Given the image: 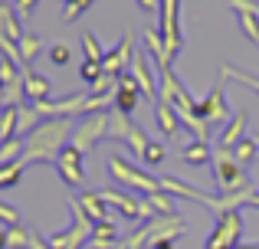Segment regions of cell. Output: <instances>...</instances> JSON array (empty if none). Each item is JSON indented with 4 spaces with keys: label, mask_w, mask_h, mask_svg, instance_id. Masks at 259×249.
I'll return each instance as SVG.
<instances>
[{
    "label": "cell",
    "mask_w": 259,
    "mask_h": 249,
    "mask_svg": "<svg viewBox=\"0 0 259 249\" xmlns=\"http://www.w3.org/2000/svg\"><path fill=\"white\" fill-rule=\"evenodd\" d=\"M213 177H217V190L220 193H240V190H249V177L240 164H236L233 151L217 144L213 147Z\"/></svg>",
    "instance_id": "7a4b0ae2"
},
{
    "label": "cell",
    "mask_w": 259,
    "mask_h": 249,
    "mask_svg": "<svg viewBox=\"0 0 259 249\" xmlns=\"http://www.w3.org/2000/svg\"><path fill=\"white\" fill-rule=\"evenodd\" d=\"M246 118H249V115L240 109V112L233 115V122L227 125V131L220 134V141H217V144H220V147H227V151H233V147L240 144L243 138H246Z\"/></svg>",
    "instance_id": "9a60e30c"
},
{
    "label": "cell",
    "mask_w": 259,
    "mask_h": 249,
    "mask_svg": "<svg viewBox=\"0 0 259 249\" xmlns=\"http://www.w3.org/2000/svg\"><path fill=\"white\" fill-rule=\"evenodd\" d=\"M108 174H112V177L118 180L121 187H128V190L141 193V197H148V193H158V190H161V177H151L148 171L135 167L132 161L118 158V154H112V158H108Z\"/></svg>",
    "instance_id": "3957f363"
},
{
    "label": "cell",
    "mask_w": 259,
    "mask_h": 249,
    "mask_svg": "<svg viewBox=\"0 0 259 249\" xmlns=\"http://www.w3.org/2000/svg\"><path fill=\"white\" fill-rule=\"evenodd\" d=\"M138 7L145 13H161V0H138Z\"/></svg>",
    "instance_id": "60d3db41"
},
{
    "label": "cell",
    "mask_w": 259,
    "mask_h": 249,
    "mask_svg": "<svg viewBox=\"0 0 259 249\" xmlns=\"http://www.w3.org/2000/svg\"><path fill=\"white\" fill-rule=\"evenodd\" d=\"M154 118H158V128H161V134H177V128H181V118H177V112L171 109V105H164V102H158L154 105Z\"/></svg>",
    "instance_id": "d6986e66"
},
{
    "label": "cell",
    "mask_w": 259,
    "mask_h": 249,
    "mask_svg": "<svg viewBox=\"0 0 259 249\" xmlns=\"http://www.w3.org/2000/svg\"><path fill=\"white\" fill-rule=\"evenodd\" d=\"M141 161H145V164H161V161H164V144H161V141H148Z\"/></svg>",
    "instance_id": "836d02e7"
},
{
    "label": "cell",
    "mask_w": 259,
    "mask_h": 249,
    "mask_svg": "<svg viewBox=\"0 0 259 249\" xmlns=\"http://www.w3.org/2000/svg\"><path fill=\"white\" fill-rule=\"evenodd\" d=\"M79 207L89 213V220L92 223H99V220H108V204H105V197H102L99 190H89V193H79Z\"/></svg>",
    "instance_id": "e0dca14e"
},
{
    "label": "cell",
    "mask_w": 259,
    "mask_h": 249,
    "mask_svg": "<svg viewBox=\"0 0 259 249\" xmlns=\"http://www.w3.org/2000/svg\"><path fill=\"white\" fill-rule=\"evenodd\" d=\"M197 115L203 118L207 125H223V122H233V112L227 105V95H223V85H217L203 102H197Z\"/></svg>",
    "instance_id": "52a82bcc"
},
{
    "label": "cell",
    "mask_w": 259,
    "mask_h": 249,
    "mask_svg": "<svg viewBox=\"0 0 259 249\" xmlns=\"http://www.w3.org/2000/svg\"><path fill=\"white\" fill-rule=\"evenodd\" d=\"M138 98H141V89H118L115 92V112L132 115V112L138 109Z\"/></svg>",
    "instance_id": "7402d4cb"
},
{
    "label": "cell",
    "mask_w": 259,
    "mask_h": 249,
    "mask_svg": "<svg viewBox=\"0 0 259 249\" xmlns=\"http://www.w3.org/2000/svg\"><path fill=\"white\" fill-rule=\"evenodd\" d=\"M89 4H92V0H66V20L82 17V13L89 10Z\"/></svg>",
    "instance_id": "d590c367"
},
{
    "label": "cell",
    "mask_w": 259,
    "mask_h": 249,
    "mask_svg": "<svg viewBox=\"0 0 259 249\" xmlns=\"http://www.w3.org/2000/svg\"><path fill=\"white\" fill-rule=\"evenodd\" d=\"M161 190H167L171 197H184V200H194V204H200V207H207L210 210V193H203V190H197V187H190V184H184V180H177V177H161Z\"/></svg>",
    "instance_id": "7c38bea8"
},
{
    "label": "cell",
    "mask_w": 259,
    "mask_h": 249,
    "mask_svg": "<svg viewBox=\"0 0 259 249\" xmlns=\"http://www.w3.org/2000/svg\"><path fill=\"white\" fill-rule=\"evenodd\" d=\"M30 249H53V246H50V239H46V236H39V233L33 230L30 233Z\"/></svg>",
    "instance_id": "ab89813d"
},
{
    "label": "cell",
    "mask_w": 259,
    "mask_h": 249,
    "mask_svg": "<svg viewBox=\"0 0 259 249\" xmlns=\"http://www.w3.org/2000/svg\"><path fill=\"white\" fill-rule=\"evenodd\" d=\"M145 43L148 49H151V56L158 59V66L164 63V36H161V30H154V26H148L145 30Z\"/></svg>",
    "instance_id": "f546056e"
},
{
    "label": "cell",
    "mask_w": 259,
    "mask_h": 249,
    "mask_svg": "<svg viewBox=\"0 0 259 249\" xmlns=\"http://www.w3.org/2000/svg\"><path fill=\"white\" fill-rule=\"evenodd\" d=\"M105 134H108V115H85L82 122L72 128L69 144H72V147H79V151L85 154V151H92V147L99 144Z\"/></svg>",
    "instance_id": "8992f818"
},
{
    "label": "cell",
    "mask_w": 259,
    "mask_h": 249,
    "mask_svg": "<svg viewBox=\"0 0 259 249\" xmlns=\"http://www.w3.org/2000/svg\"><path fill=\"white\" fill-rule=\"evenodd\" d=\"M230 7L236 13H259V4H253V0H230Z\"/></svg>",
    "instance_id": "f35d334b"
},
{
    "label": "cell",
    "mask_w": 259,
    "mask_h": 249,
    "mask_svg": "<svg viewBox=\"0 0 259 249\" xmlns=\"http://www.w3.org/2000/svg\"><path fill=\"white\" fill-rule=\"evenodd\" d=\"M23 72V89H26V102L30 105H39V102H50L53 95V82L46 76H36L33 69H20Z\"/></svg>",
    "instance_id": "8fae6325"
},
{
    "label": "cell",
    "mask_w": 259,
    "mask_h": 249,
    "mask_svg": "<svg viewBox=\"0 0 259 249\" xmlns=\"http://www.w3.org/2000/svg\"><path fill=\"white\" fill-rule=\"evenodd\" d=\"M240 236H243V213L240 210H227V213L217 217V226L207 236L203 249H236L240 246Z\"/></svg>",
    "instance_id": "277c9868"
},
{
    "label": "cell",
    "mask_w": 259,
    "mask_h": 249,
    "mask_svg": "<svg viewBox=\"0 0 259 249\" xmlns=\"http://www.w3.org/2000/svg\"><path fill=\"white\" fill-rule=\"evenodd\" d=\"M256 151H259V144H256V138H243L240 144L233 147V158H236V164L240 167H246V164H253V158H256Z\"/></svg>",
    "instance_id": "83f0119b"
},
{
    "label": "cell",
    "mask_w": 259,
    "mask_h": 249,
    "mask_svg": "<svg viewBox=\"0 0 259 249\" xmlns=\"http://www.w3.org/2000/svg\"><path fill=\"white\" fill-rule=\"evenodd\" d=\"M256 144H259V134H256Z\"/></svg>",
    "instance_id": "bcb514c9"
},
{
    "label": "cell",
    "mask_w": 259,
    "mask_h": 249,
    "mask_svg": "<svg viewBox=\"0 0 259 249\" xmlns=\"http://www.w3.org/2000/svg\"><path fill=\"white\" fill-rule=\"evenodd\" d=\"M23 171H26L23 161H13V164L0 167V190H7V187H17L20 177H23Z\"/></svg>",
    "instance_id": "484cf974"
},
{
    "label": "cell",
    "mask_w": 259,
    "mask_h": 249,
    "mask_svg": "<svg viewBox=\"0 0 259 249\" xmlns=\"http://www.w3.org/2000/svg\"><path fill=\"white\" fill-rule=\"evenodd\" d=\"M0 249H7V230H0Z\"/></svg>",
    "instance_id": "7bdbcfd3"
},
{
    "label": "cell",
    "mask_w": 259,
    "mask_h": 249,
    "mask_svg": "<svg viewBox=\"0 0 259 249\" xmlns=\"http://www.w3.org/2000/svg\"><path fill=\"white\" fill-rule=\"evenodd\" d=\"M69 59H72V49H69L66 43H56V46L50 49V63H53V66H66Z\"/></svg>",
    "instance_id": "e575fe53"
},
{
    "label": "cell",
    "mask_w": 259,
    "mask_h": 249,
    "mask_svg": "<svg viewBox=\"0 0 259 249\" xmlns=\"http://www.w3.org/2000/svg\"><path fill=\"white\" fill-rule=\"evenodd\" d=\"M128 72L135 76V82H138V89H141V95L145 98H151L154 105H158V85H154V72H151V59L145 56L141 49H135V56H132V66H128Z\"/></svg>",
    "instance_id": "9c48e42d"
},
{
    "label": "cell",
    "mask_w": 259,
    "mask_h": 249,
    "mask_svg": "<svg viewBox=\"0 0 259 249\" xmlns=\"http://www.w3.org/2000/svg\"><path fill=\"white\" fill-rule=\"evenodd\" d=\"M236 249H259V246H236Z\"/></svg>",
    "instance_id": "ee69618b"
},
{
    "label": "cell",
    "mask_w": 259,
    "mask_h": 249,
    "mask_svg": "<svg viewBox=\"0 0 259 249\" xmlns=\"http://www.w3.org/2000/svg\"><path fill=\"white\" fill-rule=\"evenodd\" d=\"M20 69H30L33 66V59L39 56V49H43V39L39 36H33V33H26L23 39H20Z\"/></svg>",
    "instance_id": "ffe728a7"
},
{
    "label": "cell",
    "mask_w": 259,
    "mask_h": 249,
    "mask_svg": "<svg viewBox=\"0 0 259 249\" xmlns=\"http://www.w3.org/2000/svg\"><path fill=\"white\" fill-rule=\"evenodd\" d=\"M108 141H125L128 147H132L135 154H145V147H148V134L141 131L138 125L132 122V115H121V112H112V115H108V134H105Z\"/></svg>",
    "instance_id": "5b68a950"
},
{
    "label": "cell",
    "mask_w": 259,
    "mask_h": 249,
    "mask_svg": "<svg viewBox=\"0 0 259 249\" xmlns=\"http://www.w3.org/2000/svg\"><path fill=\"white\" fill-rule=\"evenodd\" d=\"M236 23H240V30L253 39V46H259V13H236Z\"/></svg>",
    "instance_id": "f1b7e54d"
},
{
    "label": "cell",
    "mask_w": 259,
    "mask_h": 249,
    "mask_svg": "<svg viewBox=\"0 0 259 249\" xmlns=\"http://www.w3.org/2000/svg\"><path fill=\"white\" fill-rule=\"evenodd\" d=\"M151 249H174V243H171V239H161V243H154Z\"/></svg>",
    "instance_id": "b9f144b4"
},
{
    "label": "cell",
    "mask_w": 259,
    "mask_h": 249,
    "mask_svg": "<svg viewBox=\"0 0 259 249\" xmlns=\"http://www.w3.org/2000/svg\"><path fill=\"white\" fill-rule=\"evenodd\" d=\"M82 49H85V59H92V63H102V59H105V49H102L95 33H85L82 36Z\"/></svg>",
    "instance_id": "1f68e13d"
},
{
    "label": "cell",
    "mask_w": 259,
    "mask_h": 249,
    "mask_svg": "<svg viewBox=\"0 0 259 249\" xmlns=\"http://www.w3.org/2000/svg\"><path fill=\"white\" fill-rule=\"evenodd\" d=\"M79 79L82 82H99L102 79V63H92V59H82V66H79Z\"/></svg>",
    "instance_id": "d6a6232c"
},
{
    "label": "cell",
    "mask_w": 259,
    "mask_h": 249,
    "mask_svg": "<svg viewBox=\"0 0 259 249\" xmlns=\"http://www.w3.org/2000/svg\"><path fill=\"white\" fill-rule=\"evenodd\" d=\"M0 223H7V230H10V226L20 223V213L13 210L10 204H0Z\"/></svg>",
    "instance_id": "8d00e7d4"
},
{
    "label": "cell",
    "mask_w": 259,
    "mask_h": 249,
    "mask_svg": "<svg viewBox=\"0 0 259 249\" xmlns=\"http://www.w3.org/2000/svg\"><path fill=\"white\" fill-rule=\"evenodd\" d=\"M23 147H26L23 138H10L4 147H0V167H7V164H13V161H20V158H23Z\"/></svg>",
    "instance_id": "4316f807"
},
{
    "label": "cell",
    "mask_w": 259,
    "mask_h": 249,
    "mask_svg": "<svg viewBox=\"0 0 259 249\" xmlns=\"http://www.w3.org/2000/svg\"><path fill=\"white\" fill-rule=\"evenodd\" d=\"M118 246V226L112 220H99L92 223V239H89V249H115Z\"/></svg>",
    "instance_id": "5bb4252c"
},
{
    "label": "cell",
    "mask_w": 259,
    "mask_h": 249,
    "mask_svg": "<svg viewBox=\"0 0 259 249\" xmlns=\"http://www.w3.org/2000/svg\"><path fill=\"white\" fill-rule=\"evenodd\" d=\"M72 138V118H46L39 128H33L26 134V147H23V164H53L56 154L69 144Z\"/></svg>",
    "instance_id": "6da1fadb"
},
{
    "label": "cell",
    "mask_w": 259,
    "mask_h": 249,
    "mask_svg": "<svg viewBox=\"0 0 259 249\" xmlns=\"http://www.w3.org/2000/svg\"><path fill=\"white\" fill-rule=\"evenodd\" d=\"M181 161L184 164H194V167L210 164L213 161V147H210V141H190V144L181 147Z\"/></svg>",
    "instance_id": "ac0fdd59"
},
{
    "label": "cell",
    "mask_w": 259,
    "mask_h": 249,
    "mask_svg": "<svg viewBox=\"0 0 259 249\" xmlns=\"http://www.w3.org/2000/svg\"><path fill=\"white\" fill-rule=\"evenodd\" d=\"M99 193L105 197V204H108V207H115V210H118L125 220H135V223H138V204H141V193H138V197H132V193H125V190H99Z\"/></svg>",
    "instance_id": "4fadbf2b"
},
{
    "label": "cell",
    "mask_w": 259,
    "mask_h": 249,
    "mask_svg": "<svg viewBox=\"0 0 259 249\" xmlns=\"http://www.w3.org/2000/svg\"><path fill=\"white\" fill-rule=\"evenodd\" d=\"M36 4H39V0H17V4H13V10L20 13V20H30V13L36 10Z\"/></svg>",
    "instance_id": "74e56055"
},
{
    "label": "cell",
    "mask_w": 259,
    "mask_h": 249,
    "mask_svg": "<svg viewBox=\"0 0 259 249\" xmlns=\"http://www.w3.org/2000/svg\"><path fill=\"white\" fill-rule=\"evenodd\" d=\"M148 204L154 207V213H158V217H174V213H177V207H174V200H171V193H167V190L148 193Z\"/></svg>",
    "instance_id": "cb8c5ba5"
},
{
    "label": "cell",
    "mask_w": 259,
    "mask_h": 249,
    "mask_svg": "<svg viewBox=\"0 0 259 249\" xmlns=\"http://www.w3.org/2000/svg\"><path fill=\"white\" fill-rule=\"evenodd\" d=\"M220 79H233V82L246 85V89H253L256 95H259V79H256V76H249V72H240V69H233V66L220 63Z\"/></svg>",
    "instance_id": "603a6c76"
},
{
    "label": "cell",
    "mask_w": 259,
    "mask_h": 249,
    "mask_svg": "<svg viewBox=\"0 0 259 249\" xmlns=\"http://www.w3.org/2000/svg\"><path fill=\"white\" fill-rule=\"evenodd\" d=\"M181 233H187V223H184L181 217H158V220H151V239H148V246H154V243H161V239H174L181 236Z\"/></svg>",
    "instance_id": "30bf717a"
},
{
    "label": "cell",
    "mask_w": 259,
    "mask_h": 249,
    "mask_svg": "<svg viewBox=\"0 0 259 249\" xmlns=\"http://www.w3.org/2000/svg\"><path fill=\"white\" fill-rule=\"evenodd\" d=\"M177 118H181V125L187 128L190 134H194V141H210V125L203 122L197 112H184V115H177Z\"/></svg>",
    "instance_id": "44dd1931"
},
{
    "label": "cell",
    "mask_w": 259,
    "mask_h": 249,
    "mask_svg": "<svg viewBox=\"0 0 259 249\" xmlns=\"http://www.w3.org/2000/svg\"><path fill=\"white\" fill-rule=\"evenodd\" d=\"M30 226H23V223H17V226H10L7 230V249H30Z\"/></svg>",
    "instance_id": "d4e9b609"
},
{
    "label": "cell",
    "mask_w": 259,
    "mask_h": 249,
    "mask_svg": "<svg viewBox=\"0 0 259 249\" xmlns=\"http://www.w3.org/2000/svg\"><path fill=\"white\" fill-rule=\"evenodd\" d=\"M115 249H125V243H118V246H115Z\"/></svg>",
    "instance_id": "f6af8a7d"
},
{
    "label": "cell",
    "mask_w": 259,
    "mask_h": 249,
    "mask_svg": "<svg viewBox=\"0 0 259 249\" xmlns=\"http://www.w3.org/2000/svg\"><path fill=\"white\" fill-rule=\"evenodd\" d=\"M115 92H118V79H115V76H105V72H102L99 82L89 85V95H115Z\"/></svg>",
    "instance_id": "4dcf8cb0"
},
{
    "label": "cell",
    "mask_w": 259,
    "mask_h": 249,
    "mask_svg": "<svg viewBox=\"0 0 259 249\" xmlns=\"http://www.w3.org/2000/svg\"><path fill=\"white\" fill-rule=\"evenodd\" d=\"M0 33H4V36H10L13 43H20V39L26 36L23 26H20V13L13 10L10 4H4V0H0Z\"/></svg>",
    "instance_id": "2e32d148"
},
{
    "label": "cell",
    "mask_w": 259,
    "mask_h": 249,
    "mask_svg": "<svg viewBox=\"0 0 259 249\" xmlns=\"http://www.w3.org/2000/svg\"><path fill=\"white\" fill-rule=\"evenodd\" d=\"M56 171H59V177L66 180L69 187H79L82 184V177H85V171H82V151L79 147H72V144H66L63 151L56 154Z\"/></svg>",
    "instance_id": "ba28073f"
}]
</instances>
